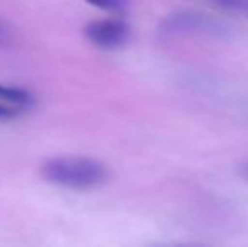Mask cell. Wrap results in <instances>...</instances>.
<instances>
[{
    "mask_svg": "<svg viewBox=\"0 0 248 247\" xmlns=\"http://www.w3.org/2000/svg\"><path fill=\"white\" fill-rule=\"evenodd\" d=\"M85 36L93 46L100 49H118L130 37V27L120 19L93 20L85 27Z\"/></svg>",
    "mask_w": 248,
    "mask_h": 247,
    "instance_id": "2",
    "label": "cell"
},
{
    "mask_svg": "<svg viewBox=\"0 0 248 247\" xmlns=\"http://www.w3.org/2000/svg\"><path fill=\"white\" fill-rule=\"evenodd\" d=\"M90 5L98 7L101 10H107V12H113V14H122L127 10L128 7V0H85Z\"/></svg>",
    "mask_w": 248,
    "mask_h": 247,
    "instance_id": "5",
    "label": "cell"
},
{
    "mask_svg": "<svg viewBox=\"0 0 248 247\" xmlns=\"http://www.w3.org/2000/svg\"><path fill=\"white\" fill-rule=\"evenodd\" d=\"M17 114H19V110L10 109V107L0 103V119H12V117H16Z\"/></svg>",
    "mask_w": 248,
    "mask_h": 247,
    "instance_id": "7",
    "label": "cell"
},
{
    "mask_svg": "<svg viewBox=\"0 0 248 247\" xmlns=\"http://www.w3.org/2000/svg\"><path fill=\"white\" fill-rule=\"evenodd\" d=\"M216 27H218V24L209 19V17L184 12L170 16L162 24V33L174 36L177 33H187V31H215Z\"/></svg>",
    "mask_w": 248,
    "mask_h": 247,
    "instance_id": "3",
    "label": "cell"
},
{
    "mask_svg": "<svg viewBox=\"0 0 248 247\" xmlns=\"http://www.w3.org/2000/svg\"><path fill=\"white\" fill-rule=\"evenodd\" d=\"M10 41V34H9V29H7L5 24L0 20V46H5L7 43Z\"/></svg>",
    "mask_w": 248,
    "mask_h": 247,
    "instance_id": "8",
    "label": "cell"
},
{
    "mask_svg": "<svg viewBox=\"0 0 248 247\" xmlns=\"http://www.w3.org/2000/svg\"><path fill=\"white\" fill-rule=\"evenodd\" d=\"M41 175L52 185L69 190H93L107 181L108 169L98 159L86 156H61L44 163Z\"/></svg>",
    "mask_w": 248,
    "mask_h": 247,
    "instance_id": "1",
    "label": "cell"
},
{
    "mask_svg": "<svg viewBox=\"0 0 248 247\" xmlns=\"http://www.w3.org/2000/svg\"><path fill=\"white\" fill-rule=\"evenodd\" d=\"M215 2L233 12L248 14V0H215Z\"/></svg>",
    "mask_w": 248,
    "mask_h": 247,
    "instance_id": "6",
    "label": "cell"
},
{
    "mask_svg": "<svg viewBox=\"0 0 248 247\" xmlns=\"http://www.w3.org/2000/svg\"><path fill=\"white\" fill-rule=\"evenodd\" d=\"M0 103L10 107V109L22 110V109H29L34 103V99L27 90L0 83Z\"/></svg>",
    "mask_w": 248,
    "mask_h": 247,
    "instance_id": "4",
    "label": "cell"
}]
</instances>
